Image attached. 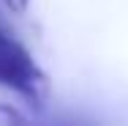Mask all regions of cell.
Masks as SVG:
<instances>
[{
  "label": "cell",
  "instance_id": "6da1fadb",
  "mask_svg": "<svg viewBox=\"0 0 128 126\" xmlns=\"http://www.w3.org/2000/svg\"><path fill=\"white\" fill-rule=\"evenodd\" d=\"M0 88H8L36 107L46 99V74L33 60V55L6 30H0Z\"/></svg>",
  "mask_w": 128,
  "mask_h": 126
},
{
  "label": "cell",
  "instance_id": "7a4b0ae2",
  "mask_svg": "<svg viewBox=\"0 0 128 126\" xmlns=\"http://www.w3.org/2000/svg\"><path fill=\"white\" fill-rule=\"evenodd\" d=\"M0 126H25V118L14 107H0Z\"/></svg>",
  "mask_w": 128,
  "mask_h": 126
},
{
  "label": "cell",
  "instance_id": "3957f363",
  "mask_svg": "<svg viewBox=\"0 0 128 126\" xmlns=\"http://www.w3.org/2000/svg\"><path fill=\"white\" fill-rule=\"evenodd\" d=\"M6 6L11 8V11H16V14H22L27 8V0H6Z\"/></svg>",
  "mask_w": 128,
  "mask_h": 126
},
{
  "label": "cell",
  "instance_id": "277c9868",
  "mask_svg": "<svg viewBox=\"0 0 128 126\" xmlns=\"http://www.w3.org/2000/svg\"><path fill=\"white\" fill-rule=\"evenodd\" d=\"M52 126H90V123H84V121H57Z\"/></svg>",
  "mask_w": 128,
  "mask_h": 126
}]
</instances>
